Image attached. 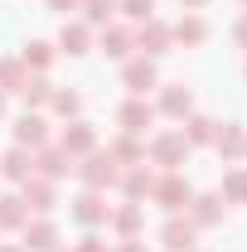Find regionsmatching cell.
<instances>
[{
  "mask_svg": "<svg viewBox=\"0 0 247 252\" xmlns=\"http://www.w3.org/2000/svg\"><path fill=\"white\" fill-rule=\"evenodd\" d=\"M151 199L165 209V214H185L189 199H194V185H189L180 170H165V175L155 180V194H151Z\"/></svg>",
  "mask_w": 247,
  "mask_h": 252,
  "instance_id": "cell-1",
  "label": "cell"
},
{
  "mask_svg": "<svg viewBox=\"0 0 247 252\" xmlns=\"http://www.w3.org/2000/svg\"><path fill=\"white\" fill-rule=\"evenodd\" d=\"M117 175H122V165L107 156L102 146H97L93 156H83V165H78V180H83V189H102V194L117 185Z\"/></svg>",
  "mask_w": 247,
  "mask_h": 252,
  "instance_id": "cell-2",
  "label": "cell"
},
{
  "mask_svg": "<svg viewBox=\"0 0 247 252\" xmlns=\"http://www.w3.org/2000/svg\"><path fill=\"white\" fill-rule=\"evenodd\" d=\"M146 156H151V165H160V170H180L189 160V141L180 131H160V136H151Z\"/></svg>",
  "mask_w": 247,
  "mask_h": 252,
  "instance_id": "cell-3",
  "label": "cell"
},
{
  "mask_svg": "<svg viewBox=\"0 0 247 252\" xmlns=\"http://www.w3.org/2000/svg\"><path fill=\"white\" fill-rule=\"evenodd\" d=\"M170 49H175V34H170L165 20H141L136 25V54L141 59H165Z\"/></svg>",
  "mask_w": 247,
  "mask_h": 252,
  "instance_id": "cell-4",
  "label": "cell"
},
{
  "mask_svg": "<svg viewBox=\"0 0 247 252\" xmlns=\"http://www.w3.org/2000/svg\"><path fill=\"white\" fill-rule=\"evenodd\" d=\"M73 170H78V160L68 156L59 141H49V146L34 151V175H44V180H54V185H59L63 175H73Z\"/></svg>",
  "mask_w": 247,
  "mask_h": 252,
  "instance_id": "cell-5",
  "label": "cell"
},
{
  "mask_svg": "<svg viewBox=\"0 0 247 252\" xmlns=\"http://www.w3.org/2000/svg\"><path fill=\"white\" fill-rule=\"evenodd\" d=\"M54 141H59V146H63L73 160H83V156H93V151H97V126H93V122H83V117H73V122L63 126Z\"/></svg>",
  "mask_w": 247,
  "mask_h": 252,
  "instance_id": "cell-6",
  "label": "cell"
},
{
  "mask_svg": "<svg viewBox=\"0 0 247 252\" xmlns=\"http://www.w3.org/2000/svg\"><path fill=\"white\" fill-rule=\"evenodd\" d=\"M97 54H107V59H117V63H126L131 54H136V30L131 25H102V34H97Z\"/></svg>",
  "mask_w": 247,
  "mask_h": 252,
  "instance_id": "cell-7",
  "label": "cell"
},
{
  "mask_svg": "<svg viewBox=\"0 0 247 252\" xmlns=\"http://www.w3.org/2000/svg\"><path fill=\"white\" fill-rule=\"evenodd\" d=\"M155 117L160 112H155V102H146V97H126L122 107H117V122H122L126 136H146L155 126Z\"/></svg>",
  "mask_w": 247,
  "mask_h": 252,
  "instance_id": "cell-8",
  "label": "cell"
},
{
  "mask_svg": "<svg viewBox=\"0 0 247 252\" xmlns=\"http://www.w3.org/2000/svg\"><path fill=\"white\" fill-rule=\"evenodd\" d=\"M122 83H126V93L131 97H146V93H155L160 88V73H155V59H126L122 63Z\"/></svg>",
  "mask_w": 247,
  "mask_h": 252,
  "instance_id": "cell-9",
  "label": "cell"
},
{
  "mask_svg": "<svg viewBox=\"0 0 247 252\" xmlns=\"http://www.w3.org/2000/svg\"><path fill=\"white\" fill-rule=\"evenodd\" d=\"M73 219L83 223V228H102V223L112 219V204H107V194H102V189H83V194L73 199Z\"/></svg>",
  "mask_w": 247,
  "mask_h": 252,
  "instance_id": "cell-10",
  "label": "cell"
},
{
  "mask_svg": "<svg viewBox=\"0 0 247 252\" xmlns=\"http://www.w3.org/2000/svg\"><path fill=\"white\" fill-rule=\"evenodd\" d=\"M155 180H160V175L146 170V160H141V165H126L122 175H117V185H122V194L131 199V204H146V199L155 194Z\"/></svg>",
  "mask_w": 247,
  "mask_h": 252,
  "instance_id": "cell-11",
  "label": "cell"
},
{
  "mask_svg": "<svg viewBox=\"0 0 247 252\" xmlns=\"http://www.w3.org/2000/svg\"><path fill=\"white\" fill-rule=\"evenodd\" d=\"M194 238H199V228L185 214H170V219L160 223V248L165 252H194Z\"/></svg>",
  "mask_w": 247,
  "mask_h": 252,
  "instance_id": "cell-12",
  "label": "cell"
},
{
  "mask_svg": "<svg viewBox=\"0 0 247 252\" xmlns=\"http://www.w3.org/2000/svg\"><path fill=\"white\" fill-rule=\"evenodd\" d=\"M20 199H25V209H30V214H54L59 189H54V180H44V175H30V180L20 185Z\"/></svg>",
  "mask_w": 247,
  "mask_h": 252,
  "instance_id": "cell-13",
  "label": "cell"
},
{
  "mask_svg": "<svg viewBox=\"0 0 247 252\" xmlns=\"http://www.w3.org/2000/svg\"><path fill=\"white\" fill-rule=\"evenodd\" d=\"M20 233H25V243H20L25 252H54V248H59V223L49 219V214L30 219L25 228H20Z\"/></svg>",
  "mask_w": 247,
  "mask_h": 252,
  "instance_id": "cell-14",
  "label": "cell"
},
{
  "mask_svg": "<svg viewBox=\"0 0 247 252\" xmlns=\"http://www.w3.org/2000/svg\"><path fill=\"white\" fill-rule=\"evenodd\" d=\"M49 141H54V131H49V122H44L39 112H25V117L15 122V146L39 151V146H49Z\"/></svg>",
  "mask_w": 247,
  "mask_h": 252,
  "instance_id": "cell-15",
  "label": "cell"
},
{
  "mask_svg": "<svg viewBox=\"0 0 247 252\" xmlns=\"http://www.w3.org/2000/svg\"><path fill=\"white\" fill-rule=\"evenodd\" d=\"M223 209H228V204H223L218 194H194L189 209H185V219L194 223V228H218V223H223Z\"/></svg>",
  "mask_w": 247,
  "mask_h": 252,
  "instance_id": "cell-16",
  "label": "cell"
},
{
  "mask_svg": "<svg viewBox=\"0 0 247 252\" xmlns=\"http://www.w3.org/2000/svg\"><path fill=\"white\" fill-rule=\"evenodd\" d=\"M155 112H165V117L185 122L189 112H194V93H189L185 83H165V88H160V102H155Z\"/></svg>",
  "mask_w": 247,
  "mask_h": 252,
  "instance_id": "cell-17",
  "label": "cell"
},
{
  "mask_svg": "<svg viewBox=\"0 0 247 252\" xmlns=\"http://www.w3.org/2000/svg\"><path fill=\"white\" fill-rule=\"evenodd\" d=\"M34 175V151H25V146H10L5 156H0V180H10V185H25Z\"/></svg>",
  "mask_w": 247,
  "mask_h": 252,
  "instance_id": "cell-18",
  "label": "cell"
},
{
  "mask_svg": "<svg viewBox=\"0 0 247 252\" xmlns=\"http://www.w3.org/2000/svg\"><path fill=\"white\" fill-rule=\"evenodd\" d=\"M214 151L228 160V165H233V160H243V151H247V131H243L238 122H223V126L214 131Z\"/></svg>",
  "mask_w": 247,
  "mask_h": 252,
  "instance_id": "cell-19",
  "label": "cell"
},
{
  "mask_svg": "<svg viewBox=\"0 0 247 252\" xmlns=\"http://www.w3.org/2000/svg\"><path fill=\"white\" fill-rule=\"evenodd\" d=\"M88 49H93V25H83V20L63 25V34H59V54H68V59H83Z\"/></svg>",
  "mask_w": 247,
  "mask_h": 252,
  "instance_id": "cell-20",
  "label": "cell"
},
{
  "mask_svg": "<svg viewBox=\"0 0 247 252\" xmlns=\"http://www.w3.org/2000/svg\"><path fill=\"white\" fill-rule=\"evenodd\" d=\"M170 34H175V44L199 49V44L209 39V20H204V15H194V10H185V20H180V25H170Z\"/></svg>",
  "mask_w": 247,
  "mask_h": 252,
  "instance_id": "cell-21",
  "label": "cell"
},
{
  "mask_svg": "<svg viewBox=\"0 0 247 252\" xmlns=\"http://www.w3.org/2000/svg\"><path fill=\"white\" fill-rule=\"evenodd\" d=\"M214 131H218V122H214V117H204V112H189V117H185V131H180V136H185V141H189V151H194V146H214Z\"/></svg>",
  "mask_w": 247,
  "mask_h": 252,
  "instance_id": "cell-22",
  "label": "cell"
},
{
  "mask_svg": "<svg viewBox=\"0 0 247 252\" xmlns=\"http://www.w3.org/2000/svg\"><path fill=\"white\" fill-rule=\"evenodd\" d=\"M54 54H59V49H54L49 39H30V44L20 49V59H25V68H30V73H49Z\"/></svg>",
  "mask_w": 247,
  "mask_h": 252,
  "instance_id": "cell-23",
  "label": "cell"
},
{
  "mask_svg": "<svg viewBox=\"0 0 247 252\" xmlns=\"http://www.w3.org/2000/svg\"><path fill=\"white\" fill-rule=\"evenodd\" d=\"M20 97H25V107H30V112H39V107H49L54 83H49L44 73H30V78H25V88H20Z\"/></svg>",
  "mask_w": 247,
  "mask_h": 252,
  "instance_id": "cell-24",
  "label": "cell"
},
{
  "mask_svg": "<svg viewBox=\"0 0 247 252\" xmlns=\"http://www.w3.org/2000/svg\"><path fill=\"white\" fill-rule=\"evenodd\" d=\"M107 156H112V160H117V165L126 170V165H141V160H146V146H141L136 136H126V131H122V136L107 146Z\"/></svg>",
  "mask_w": 247,
  "mask_h": 252,
  "instance_id": "cell-25",
  "label": "cell"
},
{
  "mask_svg": "<svg viewBox=\"0 0 247 252\" xmlns=\"http://www.w3.org/2000/svg\"><path fill=\"white\" fill-rule=\"evenodd\" d=\"M112 228H117V233H122V238H136V233H141V223H146V214H141V204H131V199H126L122 209H112Z\"/></svg>",
  "mask_w": 247,
  "mask_h": 252,
  "instance_id": "cell-26",
  "label": "cell"
},
{
  "mask_svg": "<svg viewBox=\"0 0 247 252\" xmlns=\"http://www.w3.org/2000/svg\"><path fill=\"white\" fill-rule=\"evenodd\" d=\"M25 78H30V68H25V59L20 54H10V59H0V93H20L25 88Z\"/></svg>",
  "mask_w": 247,
  "mask_h": 252,
  "instance_id": "cell-27",
  "label": "cell"
},
{
  "mask_svg": "<svg viewBox=\"0 0 247 252\" xmlns=\"http://www.w3.org/2000/svg\"><path fill=\"white\" fill-rule=\"evenodd\" d=\"M25 223H30L25 199H20V194H0V233H5V228H25Z\"/></svg>",
  "mask_w": 247,
  "mask_h": 252,
  "instance_id": "cell-28",
  "label": "cell"
},
{
  "mask_svg": "<svg viewBox=\"0 0 247 252\" xmlns=\"http://www.w3.org/2000/svg\"><path fill=\"white\" fill-rule=\"evenodd\" d=\"M78 10H83V25H93V30H102V25L117 20V0H83Z\"/></svg>",
  "mask_w": 247,
  "mask_h": 252,
  "instance_id": "cell-29",
  "label": "cell"
},
{
  "mask_svg": "<svg viewBox=\"0 0 247 252\" xmlns=\"http://www.w3.org/2000/svg\"><path fill=\"white\" fill-rule=\"evenodd\" d=\"M218 199H223V204H247V170H243V165L223 175V189H218Z\"/></svg>",
  "mask_w": 247,
  "mask_h": 252,
  "instance_id": "cell-30",
  "label": "cell"
},
{
  "mask_svg": "<svg viewBox=\"0 0 247 252\" xmlns=\"http://www.w3.org/2000/svg\"><path fill=\"white\" fill-rule=\"evenodd\" d=\"M49 107H54L59 117H68V122H73V117L83 112V93H78V88H54V97H49Z\"/></svg>",
  "mask_w": 247,
  "mask_h": 252,
  "instance_id": "cell-31",
  "label": "cell"
},
{
  "mask_svg": "<svg viewBox=\"0 0 247 252\" xmlns=\"http://www.w3.org/2000/svg\"><path fill=\"white\" fill-rule=\"evenodd\" d=\"M117 10H122L126 20H155V0H117Z\"/></svg>",
  "mask_w": 247,
  "mask_h": 252,
  "instance_id": "cell-32",
  "label": "cell"
},
{
  "mask_svg": "<svg viewBox=\"0 0 247 252\" xmlns=\"http://www.w3.org/2000/svg\"><path fill=\"white\" fill-rule=\"evenodd\" d=\"M73 252H112V248H107V243H102V238H97L93 228H88V233H83V238H78V243H73Z\"/></svg>",
  "mask_w": 247,
  "mask_h": 252,
  "instance_id": "cell-33",
  "label": "cell"
},
{
  "mask_svg": "<svg viewBox=\"0 0 247 252\" xmlns=\"http://www.w3.org/2000/svg\"><path fill=\"white\" fill-rule=\"evenodd\" d=\"M112 252H151V248H146L141 238H122V243H117V248H112Z\"/></svg>",
  "mask_w": 247,
  "mask_h": 252,
  "instance_id": "cell-34",
  "label": "cell"
},
{
  "mask_svg": "<svg viewBox=\"0 0 247 252\" xmlns=\"http://www.w3.org/2000/svg\"><path fill=\"white\" fill-rule=\"evenodd\" d=\"M233 39H238V49H247V10L238 15V25H233Z\"/></svg>",
  "mask_w": 247,
  "mask_h": 252,
  "instance_id": "cell-35",
  "label": "cell"
},
{
  "mask_svg": "<svg viewBox=\"0 0 247 252\" xmlns=\"http://www.w3.org/2000/svg\"><path fill=\"white\" fill-rule=\"evenodd\" d=\"M83 0H49V10H59V15H68V10H78Z\"/></svg>",
  "mask_w": 247,
  "mask_h": 252,
  "instance_id": "cell-36",
  "label": "cell"
},
{
  "mask_svg": "<svg viewBox=\"0 0 247 252\" xmlns=\"http://www.w3.org/2000/svg\"><path fill=\"white\" fill-rule=\"evenodd\" d=\"M180 5H185V10H194V15H199V10H204L209 0H180Z\"/></svg>",
  "mask_w": 247,
  "mask_h": 252,
  "instance_id": "cell-37",
  "label": "cell"
},
{
  "mask_svg": "<svg viewBox=\"0 0 247 252\" xmlns=\"http://www.w3.org/2000/svg\"><path fill=\"white\" fill-rule=\"evenodd\" d=\"M5 107H10V102H5V93H0V117H5Z\"/></svg>",
  "mask_w": 247,
  "mask_h": 252,
  "instance_id": "cell-38",
  "label": "cell"
},
{
  "mask_svg": "<svg viewBox=\"0 0 247 252\" xmlns=\"http://www.w3.org/2000/svg\"><path fill=\"white\" fill-rule=\"evenodd\" d=\"M0 252H25V248H20V243H15V248H0Z\"/></svg>",
  "mask_w": 247,
  "mask_h": 252,
  "instance_id": "cell-39",
  "label": "cell"
},
{
  "mask_svg": "<svg viewBox=\"0 0 247 252\" xmlns=\"http://www.w3.org/2000/svg\"><path fill=\"white\" fill-rule=\"evenodd\" d=\"M54 252H68V248H54Z\"/></svg>",
  "mask_w": 247,
  "mask_h": 252,
  "instance_id": "cell-40",
  "label": "cell"
},
{
  "mask_svg": "<svg viewBox=\"0 0 247 252\" xmlns=\"http://www.w3.org/2000/svg\"><path fill=\"white\" fill-rule=\"evenodd\" d=\"M243 10H247V0H243Z\"/></svg>",
  "mask_w": 247,
  "mask_h": 252,
  "instance_id": "cell-41",
  "label": "cell"
},
{
  "mask_svg": "<svg viewBox=\"0 0 247 252\" xmlns=\"http://www.w3.org/2000/svg\"><path fill=\"white\" fill-rule=\"evenodd\" d=\"M243 156H247V151H243Z\"/></svg>",
  "mask_w": 247,
  "mask_h": 252,
  "instance_id": "cell-42",
  "label": "cell"
},
{
  "mask_svg": "<svg viewBox=\"0 0 247 252\" xmlns=\"http://www.w3.org/2000/svg\"><path fill=\"white\" fill-rule=\"evenodd\" d=\"M194 252H199V248H194Z\"/></svg>",
  "mask_w": 247,
  "mask_h": 252,
  "instance_id": "cell-43",
  "label": "cell"
}]
</instances>
